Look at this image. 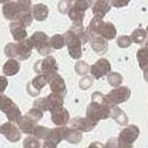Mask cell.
Here are the masks:
<instances>
[{
	"instance_id": "obj_10",
	"label": "cell",
	"mask_w": 148,
	"mask_h": 148,
	"mask_svg": "<svg viewBox=\"0 0 148 148\" xmlns=\"http://www.w3.org/2000/svg\"><path fill=\"white\" fill-rule=\"evenodd\" d=\"M12 105L13 103L11 102V99H9L7 96H3V95L0 96V110L1 111L7 112Z\"/></svg>"
},
{
	"instance_id": "obj_8",
	"label": "cell",
	"mask_w": 148,
	"mask_h": 148,
	"mask_svg": "<svg viewBox=\"0 0 148 148\" xmlns=\"http://www.w3.org/2000/svg\"><path fill=\"white\" fill-rule=\"evenodd\" d=\"M32 19H33V17H32L31 11H22V12L20 13V16L18 17L17 20L20 23H22L25 27H29L31 25V22H32Z\"/></svg>"
},
{
	"instance_id": "obj_3",
	"label": "cell",
	"mask_w": 148,
	"mask_h": 148,
	"mask_svg": "<svg viewBox=\"0 0 148 148\" xmlns=\"http://www.w3.org/2000/svg\"><path fill=\"white\" fill-rule=\"evenodd\" d=\"M33 45L31 43L30 39L29 40H22V41H19L18 43H16V58L22 61L28 59L31 54V51H32Z\"/></svg>"
},
{
	"instance_id": "obj_13",
	"label": "cell",
	"mask_w": 148,
	"mask_h": 148,
	"mask_svg": "<svg viewBox=\"0 0 148 148\" xmlns=\"http://www.w3.org/2000/svg\"><path fill=\"white\" fill-rule=\"evenodd\" d=\"M69 8H70V3H69L68 0H63V1L60 2V5H59V9H60V11L63 13L66 12Z\"/></svg>"
},
{
	"instance_id": "obj_2",
	"label": "cell",
	"mask_w": 148,
	"mask_h": 148,
	"mask_svg": "<svg viewBox=\"0 0 148 148\" xmlns=\"http://www.w3.org/2000/svg\"><path fill=\"white\" fill-rule=\"evenodd\" d=\"M30 41L33 47H36L41 54H45V52L49 51L48 47V37L43 32H36L30 38Z\"/></svg>"
},
{
	"instance_id": "obj_12",
	"label": "cell",
	"mask_w": 148,
	"mask_h": 148,
	"mask_svg": "<svg viewBox=\"0 0 148 148\" xmlns=\"http://www.w3.org/2000/svg\"><path fill=\"white\" fill-rule=\"evenodd\" d=\"M17 2L20 5L23 11H31V0H17Z\"/></svg>"
},
{
	"instance_id": "obj_6",
	"label": "cell",
	"mask_w": 148,
	"mask_h": 148,
	"mask_svg": "<svg viewBox=\"0 0 148 148\" xmlns=\"http://www.w3.org/2000/svg\"><path fill=\"white\" fill-rule=\"evenodd\" d=\"M0 132L6 136L8 139H10L12 142H16V140H18L19 138H20V132L13 125L9 123L2 125L1 128H0Z\"/></svg>"
},
{
	"instance_id": "obj_15",
	"label": "cell",
	"mask_w": 148,
	"mask_h": 148,
	"mask_svg": "<svg viewBox=\"0 0 148 148\" xmlns=\"http://www.w3.org/2000/svg\"><path fill=\"white\" fill-rule=\"evenodd\" d=\"M8 1H10V0H0V3H6Z\"/></svg>"
},
{
	"instance_id": "obj_4",
	"label": "cell",
	"mask_w": 148,
	"mask_h": 148,
	"mask_svg": "<svg viewBox=\"0 0 148 148\" xmlns=\"http://www.w3.org/2000/svg\"><path fill=\"white\" fill-rule=\"evenodd\" d=\"M10 32L12 34L13 39L16 41H22L27 38V30H25V27L22 23H20L18 20L12 21L10 23Z\"/></svg>"
},
{
	"instance_id": "obj_11",
	"label": "cell",
	"mask_w": 148,
	"mask_h": 148,
	"mask_svg": "<svg viewBox=\"0 0 148 148\" xmlns=\"http://www.w3.org/2000/svg\"><path fill=\"white\" fill-rule=\"evenodd\" d=\"M51 42H52V45L56 48V49H60L62 45H63V39H62L61 36L56 34L54 37L51 39Z\"/></svg>"
},
{
	"instance_id": "obj_7",
	"label": "cell",
	"mask_w": 148,
	"mask_h": 148,
	"mask_svg": "<svg viewBox=\"0 0 148 148\" xmlns=\"http://www.w3.org/2000/svg\"><path fill=\"white\" fill-rule=\"evenodd\" d=\"M20 70V63L14 59H9L3 65V73L9 76L17 74Z\"/></svg>"
},
{
	"instance_id": "obj_1",
	"label": "cell",
	"mask_w": 148,
	"mask_h": 148,
	"mask_svg": "<svg viewBox=\"0 0 148 148\" xmlns=\"http://www.w3.org/2000/svg\"><path fill=\"white\" fill-rule=\"evenodd\" d=\"M22 11H23L22 8L20 7V5L17 1H8L6 3H3V7H2L3 17L10 21L17 20Z\"/></svg>"
},
{
	"instance_id": "obj_9",
	"label": "cell",
	"mask_w": 148,
	"mask_h": 148,
	"mask_svg": "<svg viewBox=\"0 0 148 148\" xmlns=\"http://www.w3.org/2000/svg\"><path fill=\"white\" fill-rule=\"evenodd\" d=\"M7 115H8V118L10 121H17L19 119V116H20V111L19 108L13 104L8 111H7Z\"/></svg>"
},
{
	"instance_id": "obj_5",
	"label": "cell",
	"mask_w": 148,
	"mask_h": 148,
	"mask_svg": "<svg viewBox=\"0 0 148 148\" xmlns=\"http://www.w3.org/2000/svg\"><path fill=\"white\" fill-rule=\"evenodd\" d=\"M31 12H32V17L36 19V20H38V21H43L48 17L49 9L43 3H38V5H36V6H33L31 8Z\"/></svg>"
},
{
	"instance_id": "obj_14",
	"label": "cell",
	"mask_w": 148,
	"mask_h": 148,
	"mask_svg": "<svg viewBox=\"0 0 148 148\" xmlns=\"http://www.w3.org/2000/svg\"><path fill=\"white\" fill-rule=\"evenodd\" d=\"M7 85H8L7 79L6 77H3V76H0V93L5 91V88L7 87Z\"/></svg>"
}]
</instances>
